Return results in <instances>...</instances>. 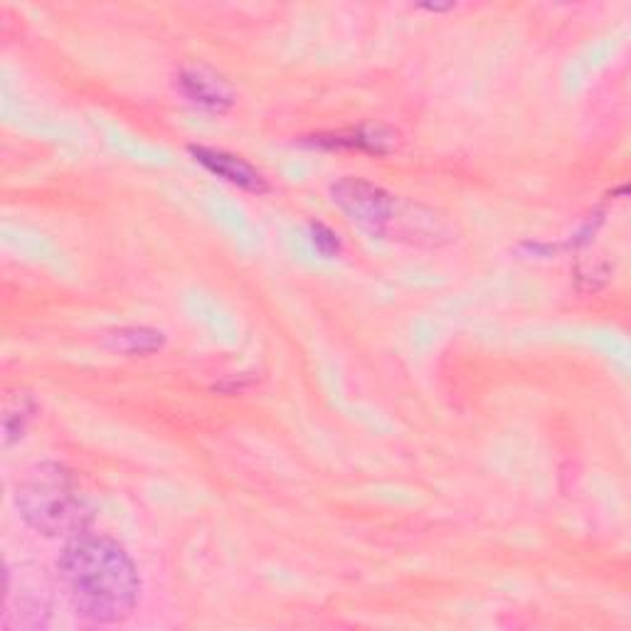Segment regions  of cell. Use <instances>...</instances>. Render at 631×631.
Masks as SVG:
<instances>
[{
    "instance_id": "cell-5",
    "label": "cell",
    "mask_w": 631,
    "mask_h": 631,
    "mask_svg": "<svg viewBox=\"0 0 631 631\" xmlns=\"http://www.w3.org/2000/svg\"><path fill=\"white\" fill-rule=\"evenodd\" d=\"M178 84H180L183 94L188 96L193 104L210 108V112H225V108L232 106L235 102L230 86L203 68L183 70Z\"/></svg>"
},
{
    "instance_id": "cell-7",
    "label": "cell",
    "mask_w": 631,
    "mask_h": 631,
    "mask_svg": "<svg viewBox=\"0 0 631 631\" xmlns=\"http://www.w3.org/2000/svg\"><path fill=\"white\" fill-rule=\"evenodd\" d=\"M316 146L329 148H363L370 154H387L395 146V136L385 128H358L351 134H331V136H313Z\"/></svg>"
},
{
    "instance_id": "cell-2",
    "label": "cell",
    "mask_w": 631,
    "mask_h": 631,
    "mask_svg": "<svg viewBox=\"0 0 631 631\" xmlns=\"http://www.w3.org/2000/svg\"><path fill=\"white\" fill-rule=\"evenodd\" d=\"M20 518L48 538H77L90 528L94 510L74 476L62 464H38L18 484Z\"/></svg>"
},
{
    "instance_id": "cell-4",
    "label": "cell",
    "mask_w": 631,
    "mask_h": 631,
    "mask_svg": "<svg viewBox=\"0 0 631 631\" xmlns=\"http://www.w3.org/2000/svg\"><path fill=\"white\" fill-rule=\"evenodd\" d=\"M190 154L195 156V161L200 163V166L215 173V176L225 178L227 183L239 185V188L252 190V193L267 190V180L262 178V173H259L252 163H247L245 158L225 154V151L205 148V146H190Z\"/></svg>"
},
{
    "instance_id": "cell-9",
    "label": "cell",
    "mask_w": 631,
    "mask_h": 631,
    "mask_svg": "<svg viewBox=\"0 0 631 631\" xmlns=\"http://www.w3.org/2000/svg\"><path fill=\"white\" fill-rule=\"evenodd\" d=\"M309 230H311L313 247L319 249L323 257H335L341 252V239L331 230V227H325L323 223H311Z\"/></svg>"
},
{
    "instance_id": "cell-3",
    "label": "cell",
    "mask_w": 631,
    "mask_h": 631,
    "mask_svg": "<svg viewBox=\"0 0 631 631\" xmlns=\"http://www.w3.org/2000/svg\"><path fill=\"white\" fill-rule=\"evenodd\" d=\"M331 198L353 223L383 235L395 217L393 195L363 178H341L331 185Z\"/></svg>"
},
{
    "instance_id": "cell-10",
    "label": "cell",
    "mask_w": 631,
    "mask_h": 631,
    "mask_svg": "<svg viewBox=\"0 0 631 631\" xmlns=\"http://www.w3.org/2000/svg\"><path fill=\"white\" fill-rule=\"evenodd\" d=\"M422 10H430V13H447V10H454V3H424L420 6Z\"/></svg>"
},
{
    "instance_id": "cell-8",
    "label": "cell",
    "mask_w": 631,
    "mask_h": 631,
    "mask_svg": "<svg viewBox=\"0 0 631 631\" xmlns=\"http://www.w3.org/2000/svg\"><path fill=\"white\" fill-rule=\"evenodd\" d=\"M35 415V402L30 395H15L13 402L6 405L3 415V444L6 447H13L15 442L23 439V434L28 430V424Z\"/></svg>"
},
{
    "instance_id": "cell-6",
    "label": "cell",
    "mask_w": 631,
    "mask_h": 631,
    "mask_svg": "<svg viewBox=\"0 0 631 631\" xmlns=\"http://www.w3.org/2000/svg\"><path fill=\"white\" fill-rule=\"evenodd\" d=\"M104 345L118 353L148 355V353L161 351V348L166 345V335L156 329H148V325H126V329L106 333Z\"/></svg>"
},
{
    "instance_id": "cell-1",
    "label": "cell",
    "mask_w": 631,
    "mask_h": 631,
    "mask_svg": "<svg viewBox=\"0 0 631 631\" xmlns=\"http://www.w3.org/2000/svg\"><path fill=\"white\" fill-rule=\"evenodd\" d=\"M60 582L70 604L92 624H122L134 614L141 578L134 560L104 536L72 538L58 560Z\"/></svg>"
}]
</instances>
